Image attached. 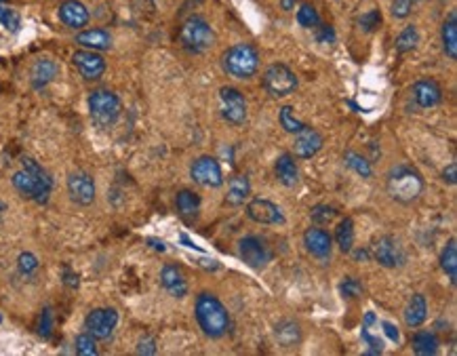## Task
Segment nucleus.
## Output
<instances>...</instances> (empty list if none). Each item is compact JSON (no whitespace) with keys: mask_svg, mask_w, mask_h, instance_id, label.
I'll list each match as a JSON object with an SVG mask.
<instances>
[{"mask_svg":"<svg viewBox=\"0 0 457 356\" xmlns=\"http://www.w3.org/2000/svg\"><path fill=\"white\" fill-rule=\"evenodd\" d=\"M161 282L163 287L173 295V297H185L187 293V282L183 278V272L178 266H165L161 272Z\"/></svg>","mask_w":457,"mask_h":356,"instance_id":"obj_25","label":"nucleus"},{"mask_svg":"<svg viewBox=\"0 0 457 356\" xmlns=\"http://www.w3.org/2000/svg\"><path fill=\"white\" fill-rule=\"evenodd\" d=\"M381 25V13L379 11H369L365 13L363 17H361V28L365 30V32H373V30H377Z\"/></svg>","mask_w":457,"mask_h":356,"instance_id":"obj_41","label":"nucleus"},{"mask_svg":"<svg viewBox=\"0 0 457 356\" xmlns=\"http://www.w3.org/2000/svg\"><path fill=\"white\" fill-rule=\"evenodd\" d=\"M363 340H365L366 344H369V350H366V355H381V352H383V342H381L379 338H373V335H369V331H366L365 327H363Z\"/></svg>","mask_w":457,"mask_h":356,"instance_id":"obj_44","label":"nucleus"},{"mask_svg":"<svg viewBox=\"0 0 457 356\" xmlns=\"http://www.w3.org/2000/svg\"><path fill=\"white\" fill-rule=\"evenodd\" d=\"M192 179L202 188H219L224 183V173L219 163L213 156H200L190 167Z\"/></svg>","mask_w":457,"mask_h":356,"instance_id":"obj_12","label":"nucleus"},{"mask_svg":"<svg viewBox=\"0 0 457 356\" xmlns=\"http://www.w3.org/2000/svg\"><path fill=\"white\" fill-rule=\"evenodd\" d=\"M278 120H280V127L287 131V133H299L306 125L301 122V120H297L295 116H293V108L291 105H284V108H280V114H278Z\"/></svg>","mask_w":457,"mask_h":356,"instance_id":"obj_35","label":"nucleus"},{"mask_svg":"<svg viewBox=\"0 0 457 356\" xmlns=\"http://www.w3.org/2000/svg\"><path fill=\"white\" fill-rule=\"evenodd\" d=\"M221 68L228 76H234L238 81H249L260 70V53L249 42L234 45L221 55Z\"/></svg>","mask_w":457,"mask_h":356,"instance_id":"obj_4","label":"nucleus"},{"mask_svg":"<svg viewBox=\"0 0 457 356\" xmlns=\"http://www.w3.org/2000/svg\"><path fill=\"white\" fill-rule=\"evenodd\" d=\"M72 64L83 74V79H87V81H95L105 72V59L97 51H91V49L76 51L72 55Z\"/></svg>","mask_w":457,"mask_h":356,"instance_id":"obj_16","label":"nucleus"},{"mask_svg":"<svg viewBox=\"0 0 457 356\" xmlns=\"http://www.w3.org/2000/svg\"><path fill=\"white\" fill-rule=\"evenodd\" d=\"M11 181L21 196L32 198L38 205H45L53 190V178L34 159H28V156L21 159V171L13 173Z\"/></svg>","mask_w":457,"mask_h":356,"instance_id":"obj_1","label":"nucleus"},{"mask_svg":"<svg viewBox=\"0 0 457 356\" xmlns=\"http://www.w3.org/2000/svg\"><path fill=\"white\" fill-rule=\"evenodd\" d=\"M441 40H443V51L449 59L457 57V11H451L449 17L445 19L441 28Z\"/></svg>","mask_w":457,"mask_h":356,"instance_id":"obj_27","label":"nucleus"},{"mask_svg":"<svg viewBox=\"0 0 457 356\" xmlns=\"http://www.w3.org/2000/svg\"><path fill=\"white\" fill-rule=\"evenodd\" d=\"M426 318H428V304H426V297H424L422 293H415V295L409 299L407 308H405V323H407V327L415 329V327L424 325Z\"/></svg>","mask_w":457,"mask_h":356,"instance_id":"obj_24","label":"nucleus"},{"mask_svg":"<svg viewBox=\"0 0 457 356\" xmlns=\"http://www.w3.org/2000/svg\"><path fill=\"white\" fill-rule=\"evenodd\" d=\"M411 348L413 352L420 356H430L439 352V340L434 333L430 331H417L413 338H411Z\"/></svg>","mask_w":457,"mask_h":356,"instance_id":"obj_29","label":"nucleus"},{"mask_svg":"<svg viewBox=\"0 0 457 356\" xmlns=\"http://www.w3.org/2000/svg\"><path fill=\"white\" fill-rule=\"evenodd\" d=\"M342 293H344V297H359L361 293H363V285L357 280V278H352V276H348L344 282H342Z\"/></svg>","mask_w":457,"mask_h":356,"instance_id":"obj_42","label":"nucleus"},{"mask_svg":"<svg viewBox=\"0 0 457 356\" xmlns=\"http://www.w3.org/2000/svg\"><path fill=\"white\" fill-rule=\"evenodd\" d=\"M137 355H156V342L152 338H144L137 346Z\"/></svg>","mask_w":457,"mask_h":356,"instance_id":"obj_45","label":"nucleus"},{"mask_svg":"<svg viewBox=\"0 0 457 356\" xmlns=\"http://www.w3.org/2000/svg\"><path fill=\"white\" fill-rule=\"evenodd\" d=\"M51 331H53V312H51V308H45L38 318V333L42 338H49Z\"/></svg>","mask_w":457,"mask_h":356,"instance_id":"obj_40","label":"nucleus"},{"mask_svg":"<svg viewBox=\"0 0 457 356\" xmlns=\"http://www.w3.org/2000/svg\"><path fill=\"white\" fill-rule=\"evenodd\" d=\"M411 99L415 101V105L420 110H428V108H434L441 103L443 99V89L436 81H430V79H424V81H417L411 89Z\"/></svg>","mask_w":457,"mask_h":356,"instance_id":"obj_18","label":"nucleus"},{"mask_svg":"<svg viewBox=\"0 0 457 356\" xmlns=\"http://www.w3.org/2000/svg\"><path fill=\"white\" fill-rule=\"evenodd\" d=\"M219 103H221V116L234 127H241L247 122V101L245 95L234 87H221L219 89Z\"/></svg>","mask_w":457,"mask_h":356,"instance_id":"obj_9","label":"nucleus"},{"mask_svg":"<svg viewBox=\"0 0 457 356\" xmlns=\"http://www.w3.org/2000/svg\"><path fill=\"white\" fill-rule=\"evenodd\" d=\"M0 23H2L8 32H19V28H21L19 15H17L15 11H11V8H6V6H2V4H0Z\"/></svg>","mask_w":457,"mask_h":356,"instance_id":"obj_38","label":"nucleus"},{"mask_svg":"<svg viewBox=\"0 0 457 356\" xmlns=\"http://www.w3.org/2000/svg\"><path fill=\"white\" fill-rule=\"evenodd\" d=\"M373 323H375V314H373V312H369V314L365 316V329L369 327V325H373Z\"/></svg>","mask_w":457,"mask_h":356,"instance_id":"obj_52","label":"nucleus"},{"mask_svg":"<svg viewBox=\"0 0 457 356\" xmlns=\"http://www.w3.org/2000/svg\"><path fill=\"white\" fill-rule=\"evenodd\" d=\"M238 258L253 270H264L272 262V251L264 239L245 236L238 241Z\"/></svg>","mask_w":457,"mask_h":356,"instance_id":"obj_8","label":"nucleus"},{"mask_svg":"<svg viewBox=\"0 0 457 356\" xmlns=\"http://www.w3.org/2000/svg\"><path fill=\"white\" fill-rule=\"evenodd\" d=\"M2 211H4V205H0V219H2Z\"/></svg>","mask_w":457,"mask_h":356,"instance_id":"obj_54","label":"nucleus"},{"mask_svg":"<svg viewBox=\"0 0 457 356\" xmlns=\"http://www.w3.org/2000/svg\"><path fill=\"white\" fill-rule=\"evenodd\" d=\"M420 42V32L415 25H407L398 36H396V51L398 53H409L417 47Z\"/></svg>","mask_w":457,"mask_h":356,"instance_id":"obj_32","label":"nucleus"},{"mask_svg":"<svg viewBox=\"0 0 457 356\" xmlns=\"http://www.w3.org/2000/svg\"><path fill=\"white\" fill-rule=\"evenodd\" d=\"M76 42L91 51H108L112 47V36L103 28H93V30H85V32L76 34Z\"/></svg>","mask_w":457,"mask_h":356,"instance_id":"obj_22","label":"nucleus"},{"mask_svg":"<svg viewBox=\"0 0 457 356\" xmlns=\"http://www.w3.org/2000/svg\"><path fill=\"white\" fill-rule=\"evenodd\" d=\"M274 173L276 179L287 185V188H293L297 185L299 181V169H297V163L291 154H280L274 163Z\"/></svg>","mask_w":457,"mask_h":356,"instance_id":"obj_23","label":"nucleus"},{"mask_svg":"<svg viewBox=\"0 0 457 356\" xmlns=\"http://www.w3.org/2000/svg\"><path fill=\"white\" fill-rule=\"evenodd\" d=\"M175 207L183 219H194L200 211V196L194 194L192 190H182L175 196Z\"/></svg>","mask_w":457,"mask_h":356,"instance_id":"obj_28","label":"nucleus"},{"mask_svg":"<svg viewBox=\"0 0 457 356\" xmlns=\"http://www.w3.org/2000/svg\"><path fill=\"white\" fill-rule=\"evenodd\" d=\"M323 144H325L323 135L316 129H312V127L306 125L299 133H295L293 152H295L297 159H312V156H316L320 152Z\"/></svg>","mask_w":457,"mask_h":356,"instance_id":"obj_17","label":"nucleus"},{"mask_svg":"<svg viewBox=\"0 0 457 356\" xmlns=\"http://www.w3.org/2000/svg\"><path fill=\"white\" fill-rule=\"evenodd\" d=\"M443 179L445 181H449V183H456L457 181V165L456 163H451L445 171H443Z\"/></svg>","mask_w":457,"mask_h":356,"instance_id":"obj_48","label":"nucleus"},{"mask_svg":"<svg viewBox=\"0 0 457 356\" xmlns=\"http://www.w3.org/2000/svg\"><path fill=\"white\" fill-rule=\"evenodd\" d=\"M373 255L377 260V264L383 268H403L407 262V253L403 249V245L394 239V236H381L375 245H373Z\"/></svg>","mask_w":457,"mask_h":356,"instance_id":"obj_11","label":"nucleus"},{"mask_svg":"<svg viewBox=\"0 0 457 356\" xmlns=\"http://www.w3.org/2000/svg\"><path fill=\"white\" fill-rule=\"evenodd\" d=\"M76 346V355L81 356H95L97 355V344H95V338L89 333H81L74 342Z\"/></svg>","mask_w":457,"mask_h":356,"instance_id":"obj_36","label":"nucleus"},{"mask_svg":"<svg viewBox=\"0 0 457 356\" xmlns=\"http://www.w3.org/2000/svg\"><path fill=\"white\" fill-rule=\"evenodd\" d=\"M59 19L72 30H83L89 23V8L79 0H64L59 6Z\"/></svg>","mask_w":457,"mask_h":356,"instance_id":"obj_19","label":"nucleus"},{"mask_svg":"<svg viewBox=\"0 0 457 356\" xmlns=\"http://www.w3.org/2000/svg\"><path fill=\"white\" fill-rule=\"evenodd\" d=\"M415 2H420V0H413V4H415Z\"/></svg>","mask_w":457,"mask_h":356,"instance_id":"obj_55","label":"nucleus"},{"mask_svg":"<svg viewBox=\"0 0 457 356\" xmlns=\"http://www.w3.org/2000/svg\"><path fill=\"white\" fill-rule=\"evenodd\" d=\"M17 268H19V272L21 274H25V276H30V274H34L36 270H38V260H36V255L34 253H21L19 258H17Z\"/></svg>","mask_w":457,"mask_h":356,"instance_id":"obj_39","label":"nucleus"},{"mask_svg":"<svg viewBox=\"0 0 457 356\" xmlns=\"http://www.w3.org/2000/svg\"><path fill=\"white\" fill-rule=\"evenodd\" d=\"M150 243H152V247H154V249L165 251V243H163V241H154V239H150Z\"/></svg>","mask_w":457,"mask_h":356,"instance_id":"obj_50","label":"nucleus"},{"mask_svg":"<svg viewBox=\"0 0 457 356\" xmlns=\"http://www.w3.org/2000/svg\"><path fill=\"white\" fill-rule=\"evenodd\" d=\"M0 321H2V316H0Z\"/></svg>","mask_w":457,"mask_h":356,"instance_id":"obj_56","label":"nucleus"},{"mask_svg":"<svg viewBox=\"0 0 457 356\" xmlns=\"http://www.w3.org/2000/svg\"><path fill=\"white\" fill-rule=\"evenodd\" d=\"M251 196V181L247 176H236L230 179L228 183V194H226V202L230 207H241L245 205V200Z\"/></svg>","mask_w":457,"mask_h":356,"instance_id":"obj_26","label":"nucleus"},{"mask_svg":"<svg viewBox=\"0 0 457 356\" xmlns=\"http://www.w3.org/2000/svg\"><path fill=\"white\" fill-rule=\"evenodd\" d=\"M366 258H369V253H366V251H357V253H354V260H357V262H361V260L365 262Z\"/></svg>","mask_w":457,"mask_h":356,"instance_id":"obj_51","label":"nucleus"},{"mask_svg":"<svg viewBox=\"0 0 457 356\" xmlns=\"http://www.w3.org/2000/svg\"><path fill=\"white\" fill-rule=\"evenodd\" d=\"M297 23H299L301 28H306V30H314V28L320 23L318 11H316L310 2L301 4V6L297 8Z\"/></svg>","mask_w":457,"mask_h":356,"instance_id":"obj_34","label":"nucleus"},{"mask_svg":"<svg viewBox=\"0 0 457 356\" xmlns=\"http://www.w3.org/2000/svg\"><path fill=\"white\" fill-rule=\"evenodd\" d=\"M386 190H388V194H390L392 200H396L400 205H411L424 192V178L413 167L398 165V167H394L388 173Z\"/></svg>","mask_w":457,"mask_h":356,"instance_id":"obj_3","label":"nucleus"},{"mask_svg":"<svg viewBox=\"0 0 457 356\" xmlns=\"http://www.w3.org/2000/svg\"><path fill=\"white\" fill-rule=\"evenodd\" d=\"M59 68L53 59H38L34 66H32V72H30V81H32V87L34 89H45L49 83L55 81Z\"/></svg>","mask_w":457,"mask_h":356,"instance_id":"obj_21","label":"nucleus"},{"mask_svg":"<svg viewBox=\"0 0 457 356\" xmlns=\"http://www.w3.org/2000/svg\"><path fill=\"white\" fill-rule=\"evenodd\" d=\"M335 243H337V247L344 253L352 251V245H354V222L350 217H346V219L340 222V226L335 230Z\"/></svg>","mask_w":457,"mask_h":356,"instance_id":"obj_31","label":"nucleus"},{"mask_svg":"<svg viewBox=\"0 0 457 356\" xmlns=\"http://www.w3.org/2000/svg\"><path fill=\"white\" fill-rule=\"evenodd\" d=\"M118 325V312L114 308H95L85 321L87 333L95 340H108Z\"/></svg>","mask_w":457,"mask_h":356,"instance_id":"obj_10","label":"nucleus"},{"mask_svg":"<svg viewBox=\"0 0 457 356\" xmlns=\"http://www.w3.org/2000/svg\"><path fill=\"white\" fill-rule=\"evenodd\" d=\"M196 323L202 329V333L211 340H219L230 329V314L226 306L213 295V293H200L196 297Z\"/></svg>","mask_w":457,"mask_h":356,"instance_id":"obj_2","label":"nucleus"},{"mask_svg":"<svg viewBox=\"0 0 457 356\" xmlns=\"http://www.w3.org/2000/svg\"><path fill=\"white\" fill-rule=\"evenodd\" d=\"M274 340L278 342V346H282V348H297L301 344V340H303L299 323H295L291 318H284V321L276 323Z\"/></svg>","mask_w":457,"mask_h":356,"instance_id":"obj_20","label":"nucleus"},{"mask_svg":"<svg viewBox=\"0 0 457 356\" xmlns=\"http://www.w3.org/2000/svg\"><path fill=\"white\" fill-rule=\"evenodd\" d=\"M411 8H413V0H394L392 2V15L396 19H405L411 15Z\"/></svg>","mask_w":457,"mask_h":356,"instance_id":"obj_43","label":"nucleus"},{"mask_svg":"<svg viewBox=\"0 0 457 356\" xmlns=\"http://www.w3.org/2000/svg\"><path fill=\"white\" fill-rule=\"evenodd\" d=\"M180 45L192 55L207 53L215 45V32L204 17L192 15L183 21L180 30Z\"/></svg>","mask_w":457,"mask_h":356,"instance_id":"obj_5","label":"nucleus"},{"mask_svg":"<svg viewBox=\"0 0 457 356\" xmlns=\"http://www.w3.org/2000/svg\"><path fill=\"white\" fill-rule=\"evenodd\" d=\"M344 161H346V165L352 169V171H357L361 178L369 179L373 176V169H371V165H369V161H366L365 156H361L359 152H346L344 154Z\"/></svg>","mask_w":457,"mask_h":356,"instance_id":"obj_33","label":"nucleus"},{"mask_svg":"<svg viewBox=\"0 0 457 356\" xmlns=\"http://www.w3.org/2000/svg\"><path fill=\"white\" fill-rule=\"evenodd\" d=\"M381 327H383V331H386V335H388V338H390L392 342H396V344L400 342V333H398V329H396V327H394L392 323H388V321H383V323H381Z\"/></svg>","mask_w":457,"mask_h":356,"instance_id":"obj_47","label":"nucleus"},{"mask_svg":"<svg viewBox=\"0 0 457 356\" xmlns=\"http://www.w3.org/2000/svg\"><path fill=\"white\" fill-rule=\"evenodd\" d=\"M64 282H66L68 287L76 289V287H79V276H76L74 272H70V270L66 268V270H64Z\"/></svg>","mask_w":457,"mask_h":356,"instance_id":"obj_49","label":"nucleus"},{"mask_svg":"<svg viewBox=\"0 0 457 356\" xmlns=\"http://www.w3.org/2000/svg\"><path fill=\"white\" fill-rule=\"evenodd\" d=\"M68 194L76 205L89 207L95 200V181L85 171H74L68 176Z\"/></svg>","mask_w":457,"mask_h":356,"instance_id":"obj_15","label":"nucleus"},{"mask_svg":"<svg viewBox=\"0 0 457 356\" xmlns=\"http://www.w3.org/2000/svg\"><path fill=\"white\" fill-rule=\"evenodd\" d=\"M247 217L253 219L255 224H264V226L284 224V215H282L280 207L268 198H253L247 205Z\"/></svg>","mask_w":457,"mask_h":356,"instance_id":"obj_13","label":"nucleus"},{"mask_svg":"<svg viewBox=\"0 0 457 356\" xmlns=\"http://www.w3.org/2000/svg\"><path fill=\"white\" fill-rule=\"evenodd\" d=\"M316 28H318V40H320V42H329V45L335 42V32H333L331 25H320V23H318Z\"/></svg>","mask_w":457,"mask_h":356,"instance_id":"obj_46","label":"nucleus"},{"mask_svg":"<svg viewBox=\"0 0 457 356\" xmlns=\"http://www.w3.org/2000/svg\"><path fill=\"white\" fill-rule=\"evenodd\" d=\"M441 268H443V272L449 276L451 285H456L457 282V243H456V239H451V241L447 243V247L443 249V253H441Z\"/></svg>","mask_w":457,"mask_h":356,"instance_id":"obj_30","label":"nucleus"},{"mask_svg":"<svg viewBox=\"0 0 457 356\" xmlns=\"http://www.w3.org/2000/svg\"><path fill=\"white\" fill-rule=\"evenodd\" d=\"M335 215H337V211L329 205H316L310 213L312 222H316V224H329L335 219Z\"/></svg>","mask_w":457,"mask_h":356,"instance_id":"obj_37","label":"nucleus"},{"mask_svg":"<svg viewBox=\"0 0 457 356\" xmlns=\"http://www.w3.org/2000/svg\"><path fill=\"white\" fill-rule=\"evenodd\" d=\"M295 2H297V0H282V6H284V11H289V8H291Z\"/></svg>","mask_w":457,"mask_h":356,"instance_id":"obj_53","label":"nucleus"},{"mask_svg":"<svg viewBox=\"0 0 457 356\" xmlns=\"http://www.w3.org/2000/svg\"><path fill=\"white\" fill-rule=\"evenodd\" d=\"M122 103L116 93L108 89H97L89 95V114L93 122L99 127H110L118 120Z\"/></svg>","mask_w":457,"mask_h":356,"instance_id":"obj_6","label":"nucleus"},{"mask_svg":"<svg viewBox=\"0 0 457 356\" xmlns=\"http://www.w3.org/2000/svg\"><path fill=\"white\" fill-rule=\"evenodd\" d=\"M303 245H306V251H308L312 258L325 262V260L331 258V251H333V236H331L327 230H323V228H308V230L303 232Z\"/></svg>","mask_w":457,"mask_h":356,"instance_id":"obj_14","label":"nucleus"},{"mask_svg":"<svg viewBox=\"0 0 457 356\" xmlns=\"http://www.w3.org/2000/svg\"><path fill=\"white\" fill-rule=\"evenodd\" d=\"M264 89L270 93V97H289L297 89V76L295 72L284 64H272L264 72Z\"/></svg>","mask_w":457,"mask_h":356,"instance_id":"obj_7","label":"nucleus"}]
</instances>
